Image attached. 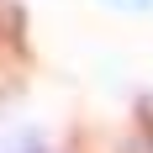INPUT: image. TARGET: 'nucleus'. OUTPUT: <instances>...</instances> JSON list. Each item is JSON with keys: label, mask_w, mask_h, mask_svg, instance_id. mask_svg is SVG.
<instances>
[{"label": "nucleus", "mask_w": 153, "mask_h": 153, "mask_svg": "<svg viewBox=\"0 0 153 153\" xmlns=\"http://www.w3.org/2000/svg\"><path fill=\"white\" fill-rule=\"evenodd\" d=\"M132 5H148V0H132Z\"/></svg>", "instance_id": "f257e3e1"}]
</instances>
